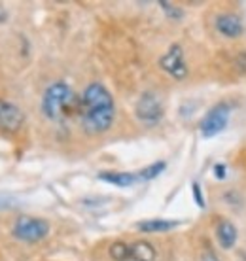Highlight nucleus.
<instances>
[{
    "mask_svg": "<svg viewBox=\"0 0 246 261\" xmlns=\"http://www.w3.org/2000/svg\"><path fill=\"white\" fill-rule=\"evenodd\" d=\"M159 66L175 80H184L188 76V65L184 59V51L178 44L168 47V51L159 59Z\"/></svg>",
    "mask_w": 246,
    "mask_h": 261,
    "instance_id": "nucleus-8",
    "label": "nucleus"
},
{
    "mask_svg": "<svg viewBox=\"0 0 246 261\" xmlns=\"http://www.w3.org/2000/svg\"><path fill=\"white\" fill-rule=\"evenodd\" d=\"M191 191H193V197H195V202L199 204V206H205V199H203V193H201V186L195 182L193 186H191Z\"/></svg>",
    "mask_w": 246,
    "mask_h": 261,
    "instance_id": "nucleus-15",
    "label": "nucleus"
},
{
    "mask_svg": "<svg viewBox=\"0 0 246 261\" xmlns=\"http://www.w3.org/2000/svg\"><path fill=\"white\" fill-rule=\"evenodd\" d=\"M110 257L114 261H156V248L146 241H136L133 244L114 242L110 246Z\"/></svg>",
    "mask_w": 246,
    "mask_h": 261,
    "instance_id": "nucleus-3",
    "label": "nucleus"
},
{
    "mask_svg": "<svg viewBox=\"0 0 246 261\" xmlns=\"http://www.w3.org/2000/svg\"><path fill=\"white\" fill-rule=\"evenodd\" d=\"M165 167H167L165 161H157V163L148 165L146 169H142L138 172V180H154V178H157L165 170Z\"/></svg>",
    "mask_w": 246,
    "mask_h": 261,
    "instance_id": "nucleus-13",
    "label": "nucleus"
},
{
    "mask_svg": "<svg viewBox=\"0 0 246 261\" xmlns=\"http://www.w3.org/2000/svg\"><path fill=\"white\" fill-rule=\"evenodd\" d=\"M159 6L163 8V12L167 13L168 17H173V19H180L182 17V10L176 8L175 4H170V2H159Z\"/></svg>",
    "mask_w": 246,
    "mask_h": 261,
    "instance_id": "nucleus-14",
    "label": "nucleus"
},
{
    "mask_svg": "<svg viewBox=\"0 0 246 261\" xmlns=\"http://www.w3.org/2000/svg\"><path fill=\"white\" fill-rule=\"evenodd\" d=\"M135 114L144 125H156L163 118V105L156 93H142L135 105Z\"/></svg>",
    "mask_w": 246,
    "mask_h": 261,
    "instance_id": "nucleus-6",
    "label": "nucleus"
},
{
    "mask_svg": "<svg viewBox=\"0 0 246 261\" xmlns=\"http://www.w3.org/2000/svg\"><path fill=\"white\" fill-rule=\"evenodd\" d=\"M99 178L103 182L114 184L117 188H127L131 184H135L138 180V174H133V172H101Z\"/></svg>",
    "mask_w": 246,
    "mask_h": 261,
    "instance_id": "nucleus-12",
    "label": "nucleus"
},
{
    "mask_svg": "<svg viewBox=\"0 0 246 261\" xmlns=\"http://www.w3.org/2000/svg\"><path fill=\"white\" fill-rule=\"evenodd\" d=\"M116 118V105L112 93L99 82L85 87L82 97V127L87 135H103L110 129Z\"/></svg>",
    "mask_w": 246,
    "mask_h": 261,
    "instance_id": "nucleus-1",
    "label": "nucleus"
},
{
    "mask_svg": "<svg viewBox=\"0 0 246 261\" xmlns=\"http://www.w3.org/2000/svg\"><path fill=\"white\" fill-rule=\"evenodd\" d=\"M178 225V222H170V220H146V222H138L136 227L140 229L142 233H167L170 229H175Z\"/></svg>",
    "mask_w": 246,
    "mask_h": 261,
    "instance_id": "nucleus-11",
    "label": "nucleus"
},
{
    "mask_svg": "<svg viewBox=\"0 0 246 261\" xmlns=\"http://www.w3.org/2000/svg\"><path fill=\"white\" fill-rule=\"evenodd\" d=\"M216 237H218V242L222 244V248L231 250L237 242V227H235L231 222L227 220H222L216 227Z\"/></svg>",
    "mask_w": 246,
    "mask_h": 261,
    "instance_id": "nucleus-10",
    "label": "nucleus"
},
{
    "mask_svg": "<svg viewBox=\"0 0 246 261\" xmlns=\"http://www.w3.org/2000/svg\"><path fill=\"white\" fill-rule=\"evenodd\" d=\"M74 100V93L65 82H53L45 87L42 95V114L50 121H61L65 118L68 106Z\"/></svg>",
    "mask_w": 246,
    "mask_h": 261,
    "instance_id": "nucleus-2",
    "label": "nucleus"
},
{
    "mask_svg": "<svg viewBox=\"0 0 246 261\" xmlns=\"http://www.w3.org/2000/svg\"><path fill=\"white\" fill-rule=\"evenodd\" d=\"M229 116H231V105H229V102H218L216 106H212V108L207 112V116L203 118L201 125H199L201 137L212 138V137H216V135H220L222 130L227 127Z\"/></svg>",
    "mask_w": 246,
    "mask_h": 261,
    "instance_id": "nucleus-5",
    "label": "nucleus"
},
{
    "mask_svg": "<svg viewBox=\"0 0 246 261\" xmlns=\"http://www.w3.org/2000/svg\"><path fill=\"white\" fill-rule=\"evenodd\" d=\"M214 176L216 178H226V165L218 163L214 167Z\"/></svg>",
    "mask_w": 246,
    "mask_h": 261,
    "instance_id": "nucleus-17",
    "label": "nucleus"
},
{
    "mask_svg": "<svg viewBox=\"0 0 246 261\" xmlns=\"http://www.w3.org/2000/svg\"><path fill=\"white\" fill-rule=\"evenodd\" d=\"M199 261H220V259H218V255L214 254L212 250L207 246V248L201 252V257H199Z\"/></svg>",
    "mask_w": 246,
    "mask_h": 261,
    "instance_id": "nucleus-16",
    "label": "nucleus"
},
{
    "mask_svg": "<svg viewBox=\"0 0 246 261\" xmlns=\"http://www.w3.org/2000/svg\"><path fill=\"white\" fill-rule=\"evenodd\" d=\"M216 31L227 38H239L240 34L244 33L242 21L233 15V13H222L216 17Z\"/></svg>",
    "mask_w": 246,
    "mask_h": 261,
    "instance_id": "nucleus-9",
    "label": "nucleus"
},
{
    "mask_svg": "<svg viewBox=\"0 0 246 261\" xmlns=\"http://www.w3.org/2000/svg\"><path fill=\"white\" fill-rule=\"evenodd\" d=\"M12 233L17 241L23 242H40L50 233V223L42 218H33V216H21L15 220L12 227Z\"/></svg>",
    "mask_w": 246,
    "mask_h": 261,
    "instance_id": "nucleus-4",
    "label": "nucleus"
},
{
    "mask_svg": "<svg viewBox=\"0 0 246 261\" xmlns=\"http://www.w3.org/2000/svg\"><path fill=\"white\" fill-rule=\"evenodd\" d=\"M23 123H25V112L10 100L0 98V130L13 135L21 130Z\"/></svg>",
    "mask_w": 246,
    "mask_h": 261,
    "instance_id": "nucleus-7",
    "label": "nucleus"
}]
</instances>
